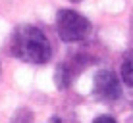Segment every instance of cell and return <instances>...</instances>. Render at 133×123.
I'll return each instance as SVG.
<instances>
[{"label":"cell","mask_w":133,"mask_h":123,"mask_svg":"<svg viewBox=\"0 0 133 123\" xmlns=\"http://www.w3.org/2000/svg\"><path fill=\"white\" fill-rule=\"evenodd\" d=\"M10 54L27 63L43 66L52 58V46L43 29L35 25H17L10 37Z\"/></svg>","instance_id":"cell-1"},{"label":"cell","mask_w":133,"mask_h":123,"mask_svg":"<svg viewBox=\"0 0 133 123\" xmlns=\"http://www.w3.org/2000/svg\"><path fill=\"white\" fill-rule=\"evenodd\" d=\"M58 37L64 42H79L91 35V21L75 10H60L56 16Z\"/></svg>","instance_id":"cell-2"},{"label":"cell","mask_w":133,"mask_h":123,"mask_svg":"<svg viewBox=\"0 0 133 123\" xmlns=\"http://www.w3.org/2000/svg\"><path fill=\"white\" fill-rule=\"evenodd\" d=\"M93 94L102 102H116L122 96V85L116 73L110 69H100L93 81Z\"/></svg>","instance_id":"cell-3"},{"label":"cell","mask_w":133,"mask_h":123,"mask_svg":"<svg viewBox=\"0 0 133 123\" xmlns=\"http://www.w3.org/2000/svg\"><path fill=\"white\" fill-rule=\"evenodd\" d=\"M71 79H73V71H71V66L68 62H62L56 66V73H54V81H56V86L60 90L68 89L71 85Z\"/></svg>","instance_id":"cell-4"},{"label":"cell","mask_w":133,"mask_h":123,"mask_svg":"<svg viewBox=\"0 0 133 123\" xmlns=\"http://www.w3.org/2000/svg\"><path fill=\"white\" fill-rule=\"evenodd\" d=\"M122 81L127 86H133V50H129V52L123 56V62H122Z\"/></svg>","instance_id":"cell-5"},{"label":"cell","mask_w":133,"mask_h":123,"mask_svg":"<svg viewBox=\"0 0 133 123\" xmlns=\"http://www.w3.org/2000/svg\"><path fill=\"white\" fill-rule=\"evenodd\" d=\"M93 123H116V119H114V117H110V115H100V117H97Z\"/></svg>","instance_id":"cell-6"},{"label":"cell","mask_w":133,"mask_h":123,"mask_svg":"<svg viewBox=\"0 0 133 123\" xmlns=\"http://www.w3.org/2000/svg\"><path fill=\"white\" fill-rule=\"evenodd\" d=\"M71 2H81V0H71Z\"/></svg>","instance_id":"cell-7"}]
</instances>
